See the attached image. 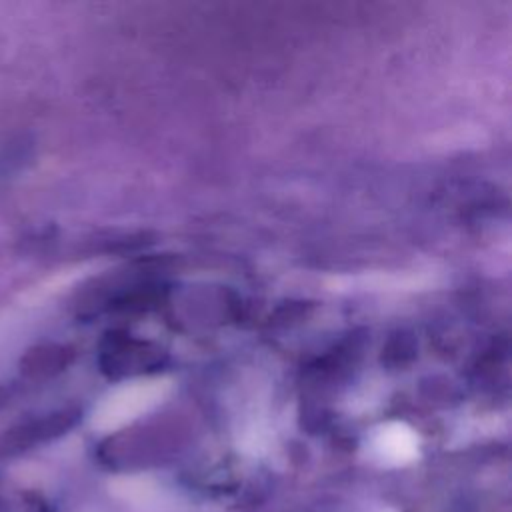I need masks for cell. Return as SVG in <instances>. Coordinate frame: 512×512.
<instances>
[{
	"mask_svg": "<svg viewBox=\"0 0 512 512\" xmlns=\"http://www.w3.org/2000/svg\"><path fill=\"white\" fill-rule=\"evenodd\" d=\"M376 448L382 458L402 464L416 456V436L406 426L392 424L380 432Z\"/></svg>",
	"mask_w": 512,
	"mask_h": 512,
	"instance_id": "cell-1",
	"label": "cell"
}]
</instances>
